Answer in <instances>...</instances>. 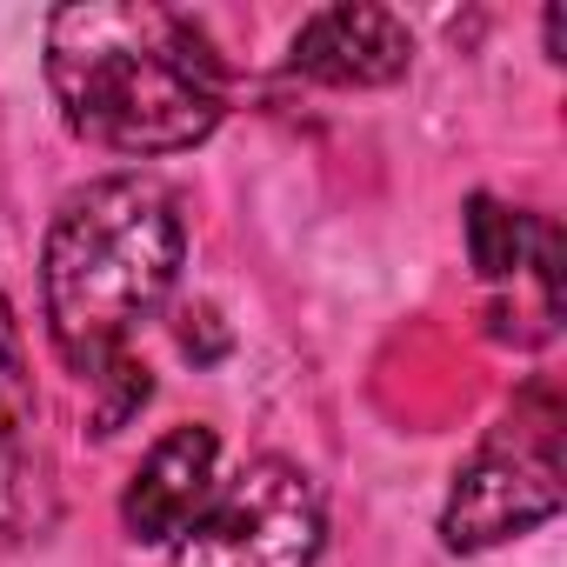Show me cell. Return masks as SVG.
Returning a JSON list of instances; mask_svg holds the SVG:
<instances>
[{
  "instance_id": "1",
  "label": "cell",
  "mask_w": 567,
  "mask_h": 567,
  "mask_svg": "<svg viewBox=\"0 0 567 567\" xmlns=\"http://www.w3.org/2000/svg\"><path fill=\"white\" fill-rule=\"evenodd\" d=\"M61 121L107 154H187L227 114V61L207 28L161 0H74L48 14Z\"/></svg>"
},
{
  "instance_id": "2",
  "label": "cell",
  "mask_w": 567,
  "mask_h": 567,
  "mask_svg": "<svg viewBox=\"0 0 567 567\" xmlns=\"http://www.w3.org/2000/svg\"><path fill=\"white\" fill-rule=\"evenodd\" d=\"M187 260L181 207L147 174H101L74 187L41 247V301L54 354L94 381L114 368L141 321L161 315Z\"/></svg>"
},
{
  "instance_id": "3",
  "label": "cell",
  "mask_w": 567,
  "mask_h": 567,
  "mask_svg": "<svg viewBox=\"0 0 567 567\" xmlns=\"http://www.w3.org/2000/svg\"><path fill=\"white\" fill-rule=\"evenodd\" d=\"M560 394L554 381H527L507 414L487 427L474 461L454 474V494L441 507V540L454 554L501 547L514 534H534L567 501V461H560Z\"/></svg>"
},
{
  "instance_id": "4",
  "label": "cell",
  "mask_w": 567,
  "mask_h": 567,
  "mask_svg": "<svg viewBox=\"0 0 567 567\" xmlns=\"http://www.w3.org/2000/svg\"><path fill=\"white\" fill-rule=\"evenodd\" d=\"M328 540V507L308 467L260 454L227 487H214L207 514L174 540V567H315Z\"/></svg>"
},
{
  "instance_id": "5",
  "label": "cell",
  "mask_w": 567,
  "mask_h": 567,
  "mask_svg": "<svg viewBox=\"0 0 567 567\" xmlns=\"http://www.w3.org/2000/svg\"><path fill=\"white\" fill-rule=\"evenodd\" d=\"M467 260L487 288V334L514 348H540L560 328V227L527 207H501L474 194L467 214Z\"/></svg>"
},
{
  "instance_id": "6",
  "label": "cell",
  "mask_w": 567,
  "mask_h": 567,
  "mask_svg": "<svg viewBox=\"0 0 567 567\" xmlns=\"http://www.w3.org/2000/svg\"><path fill=\"white\" fill-rule=\"evenodd\" d=\"M54 514L48 501V441H41V394L28 368V341L14 301L0 295V534H41Z\"/></svg>"
},
{
  "instance_id": "7",
  "label": "cell",
  "mask_w": 567,
  "mask_h": 567,
  "mask_svg": "<svg viewBox=\"0 0 567 567\" xmlns=\"http://www.w3.org/2000/svg\"><path fill=\"white\" fill-rule=\"evenodd\" d=\"M214 487H220V434L200 427V421L167 427L141 454V467H134V481L121 494V527L134 540H147V547H174L207 514Z\"/></svg>"
},
{
  "instance_id": "8",
  "label": "cell",
  "mask_w": 567,
  "mask_h": 567,
  "mask_svg": "<svg viewBox=\"0 0 567 567\" xmlns=\"http://www.w3.org/2000/svg\"><path fill=\"white\" fill-rule=\"evenodd\" d=\"M414 61V34L401 14L374 8V0H341L301 21L288 68L321 87H394Z\"/></svg>"
},
{
  "instance_id": "9",
  "label": "cell",
  "mask_w": 567,
  "mask_h": 567,
  "mask_svg": "<svg viewBox=\"0 0 567 567\" xmlns=\"http://www.w3.org/2000/svg\"><path fill=\"white\" fill-rule=\"evenodd\" d=\"M87 388L101 394V408H94V434H101V441H107V434H121V427H127V414L154 394V381H147V368H141L134 354H121L114 368H101Z\"/></svg>"
},
{
  "instance_id": "10",
  "label": "cell",
  "mask_w": 567,
  "mask_h": 567,
  "mask_svg": "<svg viewBox=\"0 0 567 567\" xmlns=\"http://www.w3.org/2000/svg\"><path fill=\"white\" fill-rule=\"evenodd\" d=\"M181 321H187V328H181V348H187L194 361H214V354L227 348V334L214 328V308H187Z\"/></svg>"
}]
</instances>
